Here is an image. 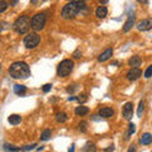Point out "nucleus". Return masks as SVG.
I'll use <instances>...</instances> for the list:
<instances>
[{
  "mask_svg": "<svg viewBox=\"0 0 152 152\" xmlns=\"http://www.w3.org/2000/svg\"><path fill=\"white\" fill-rule=\"evenodd\" d=\"M83 10H86V3L80 1V0H74L64 7L62 12H61V17L64 19H72Z\"/></svg>",
  "mask_w": 152,
  "mask_h": 152,
  "instance_id": "obj_1",
  "label": "nucleus"
},
{
  "mask_svg": "<svg viewBox=\"0 0 152 152\" xmlns=\"http://www.w3.org/2000/svg\"><path fill=\"white\" fill-rule=\"evenodd\" d=\"M9 72L14 79H27L31 76V69L26 62L18 61V62L12 64V66L9 67Z\"/></svg>",
  "mask_w": 152,
  "mask_h": 152,
  "instance_id": "obj_2",
  "label": "nucleus"
},
{
  "mask_svg": "<svg viewBox=\"0 0 152 152\" xmlns=\"http://www.w3.org/2000/svg\"><path fill=\"white\" fill-rule=\"evenodd\" d=\"M31 28V19L28 15H22L19 17L13 24V29L19 34H26Z\"/></svg>",
  "mask_w": 152,
  "mask_h": 152,
  "instance_id": "obj_3",
  "label": "nucleus"
},
{
  "mask_svg": "<svg viewBox=\"0 0 152 152\" xmlns=\"http://www.w3.org/2000/svg\"><path fill=\"white\" fill-rule=\"evenodd\" d=\"M46 14L45 13H37L33 15L32 18V20H31V28L33 31H41V29H43L45 28V24H46Z\"/></svg>",
  "mask_w": 152,
  "mask_h": 152,
  "instance_id": "obj_4",
  "label": "nucleus"
},
{
  "mask_svg": "<svg viewBox=\"0 0 152 152\" xmlns=\"http://www.w3.org/2000/svg\"><path fill=\"white\" fill-rule=\"evenodd\" d=\"M74 70V61L72 60H64L57 67V75L60 77H66L71 74V71Z\"/></svg>",
  "mask_w": 152,
  "mask_h": 152,
  "instance_id": "obj_5",
  "label": "nucleus"
},
{
  "mask_svg": "<svg viewBox=\"0 0 152 152\" xmlns=\"http://www.w3.org/2000/svg\"><path fill=\"white\" fill-rule=\"evenodd\" d=\"M39 41H41V38L37 33H29V34H27L24 37V46L28 50L36 48L38 46V43H39Z\"/></svg>",
  "mask_w": 152,
  "mask_h": 152,
  "instance_id": "obj_6",
  "label": "nucleus"
},
{
  "mask_svg": "<svg viewBox=\"0 0 152 152\" xmlns=\"http://www.w3.org/2000/svg\"><path fill=\"white\" fill-rule=\"evenodd\" d=\"M137 29L138 31H150L152 29V18L142 19L137 23Z\"/></svg>",
  "mask_w": 152,
  "mask_h": 152,
  "instance_id": "obj_7",
  "label": "nucleus"
},
{
  "mask_svg": "<svg viewBox=\"0 0 152 152\" xmlns=\"http://www.w3.org/2000/svg\"><path fill=\"white\" fill-rule=\"evenodd\" d=\"M123 117L127 121L132 119V117H133V103L132 102H128L124 104V107H123Z\"/></svg>",
  "mask_w": 152,
  "mask_h": 152,
  "instance_id": "obj_8",
  "label": "nucleus"
},
{
  "mask_svg": "<svg viewBox=\"0 0 152 152\" xmlns=\"http://www.w3.org/2000/svg\"><path fill=\"white\" fill-rule=\"evenodd\" d=\"M141 76H142V71L140 69H131L127 72V79L129 80V81H136V80H138Z\"/></svg>",
  "mask_w": 152,
  "mask_h": 152,
  "instance_id": "obj_9",
  "label": "nucleus"
},
{
  "mask_svg": "<svg viewBox=\"0 0 152 152\" xmlns=\"http://www.w3.org/2000/svg\"><path fill=\"white\" fill-rule=\"evenodd\" d=\"M113 114H114V110L109 107H104L99 110V117L100 118H110L113 117Z\"/></svg>",
  "mask_w": 152,
  "mask_h": 152,
  "instance_id": "obj_10",
  "label": "nucleus"
},
{
  "mask_svg": "<svg viewBox=\"0 0 152 152\" xmlns=\"http://www.w3.org/2000/svg\"><path fill=\"white\" fill-rule=\"evenodd\" d=\"M112 55H113V50L112 48H108V50L104 51L103 53H100V56L98 57V61H99V62H105L107 60L110 58Z\"/></svg>",
  "mask_w": 152,
  "mask_h": 152,
  "instance_id": "obj_11",
  "label": "nucleus"
},
{
  "mask_svg": "<svg viewBox=\"0 0 152 152\" xmlns=\"http://www.w3.org/2000/svg\"><path fill=\"white\" fill-rule=\"evenodd\" d=\"M141 62H142V60H141L140 56H132L129 58V61H128V64H129V66L132 69H138Z\"/></svg>",
  "mask_w": 152,
  "mask_h": 152,
  "instance_id": "obj_12",
  "label": "nucleus"
},
{
  "mask_svg": "<svg viewBox=\"0 0 152 152\" xmlns=\"http://www.w3.org/2000/svg\"><path fill=\"white\" fill-rule=\"evenodd\" d=\"M134 24V15H129V18L127 19V22L124 23V27H123V31L124 32H129L131 28Z\"/></svg>",
  "mask_w": 152,
  "mask_h": 152,
  "instance_id": "obj_13",
  "label": "nucleus"
},
{
  "mask_svg": "<svg viewBox=\"0 0 152 152\" xmlns=\"http://www.w3.org/2000/svg\"><path fill=\"white\" fill-rule=\"evenodd\" d=\"M8 122L10 123V124H13V126H17V124H19V123L22 122V117L18 115V114H12V115H9Z\"/></svg>",
  "mask_w": 152,
  "mask_h": 152,
  "instance_id": "obj_14",
  "label": "nucleus"
},
{
  "mask_svg": "<svg viewBox=\"0 0 152 152\" xmlns=\"http://www.w3.org/2000/svg\"><path fill=\"white\" fill-rule=\"evenodd\" d=\"M95 14H96L98 18L104 19L107 17V14H108V9L105 7H99V8H96V10H95Z\"/></svg>",
  "mask_w": 152,
  "mask_h": 152,
  "instance_id": "obj_15",
  "label": "nucleus"
},
{
  "mask_svg": "<svg viewBox=\"0 0 152 152\" xmlns=\"http://www.w3.org/2000/svg\"><path fill=\"white\" fill-rule=\"evenodd\" d=\"M151 142H152V136L150 134V133H145V134H142V137L140 138V143L141 145L147 146V145H150Z\"/></svg>",
  "mask_w": 152,
  "mask_h": 152,
  "instance_id": "obj_16",
  "label": "nucleus"
},
{
  "mask_svg": "<svg viewBox=\"0 0 152 152\" xmlns=\"http://www.w3.org/2000/svg\"><path fill=\"white\" fill-rule=\"evenodd\" d=\"M75 113L77 114V115H80V117L86 115V114L89 113V108H88V107H84V105L76 107V109H75Z\"/></svg>",
  "mask_w": 152,
  "mask_h": 152,
  "instance_id": "obj_17",
  "label": "nucleus"
},
{
  "mask_svg": "<svg viewBox=\"0 0 152 152\" xmlns=\"http://www.w3.org/2000/svg\"><path fill=\"white\" fill-rule=\"evenodd\" d=\"M67 121V114L65 112H57L56 113V122L58 123H65Z\"/></svg>",
  "mask_w": 152,
  "mask_h": 152,
  "instance_id": "obj_18",
  "label": "nucleus"
},
{
  "mask_svg": "<svg viewBox=\"0 0 152 152\" xmlns=\"http://www.w3.org/2000/svg\"><path fill=\"white\" fill-rule=\"evenodd\" d=\"M3 148H4V151H7V152H18V151H22V147H17V146L9 145V143L4 145Z\"/></svg>",
  "mask_w": 152,
  "mask_h": 152,
  "instance_id": "obj_19",
  "label": "nucleus"
},
{
  "mask_svg": "<svg viewBox=\"0 0 152 152\" xmlns=\"http://www.w3.org/2000/svg\"><path fill=\"white\" fill-rule=\"evenodd\" d=\"M27 91V88L24 85H14V93L17 95H24Z\"/></svg>",
  "mask_w": 152,
  "mask_h": 152,
  "instance_id": "obj_20",
  "label": "nucleus"
},
{
  "mask_svg": "<svg viewBox=\"0 0 152 152\" xmlns=\"http://www.w3.org/2000/svg\"><path fill=\"white\" fill-rule=\"evenodd\" d=\"M84 152H96V147H95V145L91 143V142H88L84 147Z\"/></svg>",
  "mask_w": 152,
  "mask_h": 152,
  "instance_id": "obj_21",
  "label": "nucleus"
},
{
  "mask_svg": "<svg viewBox=\"0 0 152 152\" xmlns=\"http://www.w3.org/2000/svg\"><path fill=\"white\" fill-rule=\"evenodd\" d=\"M51 137V131L50 129H45L43 132H42V134H41V140L42 141H47Z\"/></svg>",
  "mask_w": 152,
  "mask_h": 152,
  "instance_id": "obj_22",
  "label": "nucleus"
},
{
  "mask_svg": "<svg viewBox=\"0 0 152 152\" xmlns=\"http://www.w3.org/2000/svg\"><path fill=\"white\" fill-rule=\"evenodd\" d=\"M86 129H88V123L85 122V121L80 122V123H79V131L83 132V133H85V132H86Z\"/></svg>",
  "mask_w": 152,
  "mask_h": 152,
  "instance_id": "obj_23",
  "label": "nucleus"
},
{
  "mask_svg": "<svg viewBox=\"0 0 152 152\" xmlns=\"http://www.w3.org/2000/svg\"><path fill=\"white\" fill-rule=\"evenodd\" d=\"M128 127H129V129H128V133L126 134V140H128V138H129V137H128V136H131V134H133V133L136 132V126L133 124V123H131V124L128 126Z\"/></svg>",
  "mask_w": 152,
  "mask_h": 152,
  "instance_id": "obj_24",
  "label": "nucleus"
},
{
  "mask_svg": "<svg viewBox=\"0 0 152 152\" xmlns=\"http://www.w3.org/2000/svg\"><path fill=\"white\" fill-rule=\"evenodd\" d=\"M145 110V102L141 100L140 102V105H138V110H137V115L138 117H142V113Z\"/></svg>",
  "mask_w": 152,
  "mask_h": 152,
  "instance_id": "obj_25",
  "label": "nucleus"
},
{
  "mask_svg": "<svg viewBox=\"0 0 152 152\" xmlns=\"http://www.w3.org/2000/svg\"><path fill=\"white\" fill-rule=\"evenodd\" d=\"M9 4L7 1H4V0H0V13H4L8 9Z\"/></svg>",
  "mask_w": 152,
  "mask_h": 152,
  "instance_id": "obj_26",
  "label": "nucleus"
},
{
  "mask_svg": "<svg viewBox=\"0 0 152 152\" xmlns=\"http://www.w3.org/2000/svg\"><path fill=\"white\" fill-rule=\"evenodd\" d=\"M145 77H146V79L152 77V65H151V66H148V69H147V70L145 71Z\"/></svg>",
  "mask_w": 152,
  "mask_h": 152,
  "instance_id": "obj_27",
  "label": "nucleus"
},
{
  "mask_svg": "<svg viewBox=\"0 0 152 152\" xmlns=\"http://www.w3.org/2000/svg\"><path fill=\"white\" fill-rule=\"evenodd\" d=\"M76 100H79L80 103H85L88 100V98H86V94H81V95H79L77 98H76Z\"/></svg>",
  "mask_w": 152,
  "mask_h": 152,
  "instance_id": "obj_28",
  "label": "nucleus"
},
{
  "mask_svg": "<svg viewBox=\"0 0 152 152\" xmlns=\"http://www.w3.org/2000/svg\"><path fill=\"white\" fill-rule=\"evenodd\" d=\"M36 146H37V143L28 145V146H26V147H22V151H31V150H33V148H34Z\"/></svg>",
  "mask_w": 152,
  "mask_h": 152,
  "instance_id": "obj_29",
  "label": "nucleus"
},
{
  "mask_svg": "<svg viewBox=\"0 0 152 152\" xmlns=\"http://www.w3.org/2000/svg\"><path fill=\"white\" fill-rule=\"evenodd\" d=\"M51 89H52V85H51V84H46V85H43V88H42L43 93H48Z\"/></svg>",
  "mask_w": 152,
  "mask_h": 152,
  "instance_id": "obj_30",
  "label": "nucleus"
},
{
  "mask_svg": "<svg viewBox=\"0 0 152 152\" xmlns=\"http://www.w3.org/2000/svg\"><path fill=\"white\" fill-rule=\"evenodd\" d=\"M74 57H75V58H80V57H81V52H80L79 50H76L74 52Z\"/></svg>",
  "mask_w": 152,
  "mask_h": 152,
  "instance_id": "obj_31",
  "label": "nucleus"
},
{
  "mask_svg": "<svg viewBox=\"0 0 152 152\" xmlns=\"http://www.w3.org/2000/svg\"><path fill=\"white\" fill-rule=\"evenodd\" d=\"M76 88H77V86H76V85H72V88H71V86H70V88H67V91H69V93H72Z\"/></svg>",
  "mask_w": 152,
  "mask_h": 152,
  "instance_id": "obj_32",
  "label": "nucleus"
},
{
  "mask_svg": "<svg viewBox=\"0 0 152 152\" xmlns=\"http://www.w3.org/2000/svg\"><path fill=\"white\" fill-rule=\"evenodd\" d=\"M128 152H136V146L132 145V146L129 147V150H128Z\"/></svg>",
  "mask_w": 152,
  "mask_h": 152,
  "instance_id": "obj_33",
  "label": "nucleus"
},
{
  "mask_svg": "<svg viewBox=\"0 0 152 152\" xmlns=\"http://www.w3.org/2000/svg\"><path fill=\"white\" fill-rule=\"evenodd\" d=\"M112 151H114V146L113 145L109 146V148H105V152H112Z\"/></svg>",
  "mask_w": 152,
  "mask_h": 152,
  "instance_id": "obj_34",
  "label": "nucleus"
},
{
  "mask_svg": "<svg viewBox=\"0 0 152 152\" xmlns=\"http://www.w3.org/2000/svg\"><path fill=\"white\" fill-rule=\"evenodd\" d=\"M74 151H75V146L72 145V146H71L70 148H69V152H74Z\"/></svg>",
  "mask_w": 152,
  "mask_h": 152,
  "instance_id": "obj_35",
  "label": "nucleus"
},
{
  "mask_svg": "<svg viewBox=\"0 0 152 152\" xmlns=\"http://www.w3.org/2000/svg\"><path fill=\"white\" fill-rule=\"evenodd\" d=\"M15 4H18V1H10V5H12V7H14Z\"/></svg>",
  "mask_w": 152,
  "mask_h": 152,
  "instance_id": "obj_36",
  "label": "nucleus"
}]
</instances>
